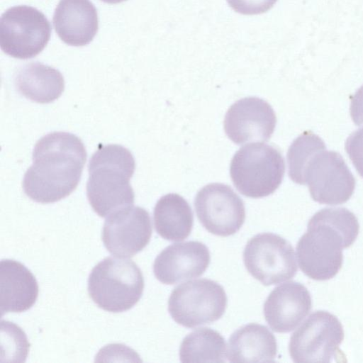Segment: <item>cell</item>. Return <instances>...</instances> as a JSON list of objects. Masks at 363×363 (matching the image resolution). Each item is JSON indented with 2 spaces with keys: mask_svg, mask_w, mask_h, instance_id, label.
I'll return each instance as SVG.
<instances>
[{
  "mask_svg": "<svg viewBox=\"0 0 363 363\" xmlns=\"http://www.w3.org/2000/svg\"><path fill=\"white\" fill-rule=\"evenodd\" d=\"M325 150L322 139L310 131L299 135L287 152L289 176L295 183L305 184L304 174L308 163L318 152Z\"/></svg>",
  "mask_w": 363,
  "mask_h": 363,
  "instance_id": "obj_22",
  "label": "cell"
},
{
  "mask_svg": "<svg viewBox=\"0 0 363 363\" xmlns=\"http://www.w3.org/2000/svg\"><path fill=\"white\" fill-rule=\"evenodd\" d=\"M277 0H227L236 12L244 15H255L267 11Z\"/></svg>",
  "mask_w": 363,
  "mask_h": 363,
  "instance_id": "obj_24",
  "label": "cell"
},
{
  "mask_svg": "<svg viewBox=\"0 0 363 363\" xmlns=\"http://www.w3.org/2000/svg\"><path fill=\"white\" fill-rule=\"evenodd\" d=\"M156 232L169 241H182L190 235L194 215L188 202L177 194L162 196L155 204L153 212Z\"/></svg>",
  "mask_w": 363,
  "mask_h": 363,
  "instance_id": "obj_20",
  "label": "cell"
},
{
  "mask_svg": "<svg viewBox=\"0 0 363 363\" xmlns=\"http://www.w3.org/2000/svg\"><path fill=\"white\" fill-rule=\"evenodd\" d=\"M101 1H102L105 3H108V4H118V3L125 1L126 0H101Z\"/></svg>",
  "mask_w": 363,
  "mask_h": 363,
  "instance_id": "obj_26",
  "label": "cell"
},
{
  "mask_svg": "<svg viewBox=\"0 0 363 363\" xmlns=\"http://www.w3.org/2000/svg\"><path fill=\"white\" fill-rule=\"evenodd\" d=\"M0 301L3 315L30 309L38 296V285L32 272L21 262L2 259L0 263Z\"/></svg>",
  "mask_w": 363,
  "mask_h": 363,
  "instance_id": "obj_17",
  "label": "cell"
},
{
  "mask_svg": "<svg viewBox=\"0 0 363 363\" xmlns=\"http://www.w3.org/2000/svg\"><path fill=\"white\" fill-rule=\"evenodd\" d=\"M309 291L301 284L289 281L274 288L263 308L265 320L277 333L294 330L311 309Z\"/></svg>",
  "mask_w": 363,
  "mask_h": 363,
  "instance_id": "obj_15",
  "label": "cell"
},
{
  "mask_svg": "<svg viewBox=\"0 0 363 363\" xmlns=\"http://www.w3.org/2000/svg\"><path fill=\"white\" fill-rule=\"evenodd\" d=\"M243 262L247 272L264 286L291 279L297 272L293 247L272 233L255 235L247 242Z\"/></svg>",
  "mask_w": 363,
  "mask_h": 363,
  "instance_id": "obj_8",
  "label": "cell"
},
{
  "mask_svg": "<svg viewBox=\"0 0 363 363\" xmlns=\"http://www.w3.org/2000/svg\"><path fill=\"white\" fill-rule=\"evenodd\" d=\"M51 31L49 21L41 11L30 6H15L1 16L0 47L12 57L30 59L45 48Z\"/></svg>",
  "mask_w": 363,
  "mask_h": 363,
  "instance_id": "obj_7",
  "label": "cell"
},
{
  "mask_svg": "<svg viewBox=\"0 0 363 363\" xmlns=\"http://www.w3.org/2000/svg\"><path fill=\"white\" fill-rule=\"evenodd\" d=\"M179 358L182 362H225L227 358L225 339L211 328H198L183 339Z\"/></svg>",
  "mask_w": 363,
  "mask_h": 363,
  "instance_id": "obj_21",
  "label": "cell"
},
{
  "mask_svg": "<svg viewBox=\"0 0 363 363\" xmlns=\"http://www.w3.org/2000/svg\"><path fill=\"white\" fill-rule=\"evenodd\" d=\"M223 287L208 279L189 281L176 286L168 300V311L178 324L194 328L220 319L227 306Z\"/></svg>",
  "mask_w": 363,
  "mask_h": 363,
  "instance_id": "obj_6",
  "label": "cell"
},
{
  "mask_svg": "<svg viewBox=\"0 0 363 363\" xmlns=\"http://www.w3.org/2000/svg\"><path fill=\"white\" fill-rule=\"evenodd\" d=\"M350 115L357 125L363 124V85L352 97Z\"/></svg>",
  "mask_w": 363,
  "mask_h": 363,
  "instance_id": "obj_25",
  "label": "cell"
},
{
  "mask_svg": "<svg viewBox=\"0 0 363 363\" xmlns=\"http://www.w3.org/2000/svg\"><path fill=\"white\" fill-rule=\"evenodd\" d=\"M86 160L85 147L75 135L53 132L44 135L36 143L33 164L24 174V193L41 203L67 197L77 188Z\"/></svg>",
  "mask_w": 363,
  "mask_h": 363,
  "instance_id": "obj_1",
  "label": "cell"
},
{
  "mask_svg": "<svg viewBox=\"0 0 363 363\" xmlns=\"http://www.w3.org/2000/svg\"><path fill=\"white\" fill-rule=\"evenodd\" d=\"M194 206L201 225L216 235H233L245 222L242 200L223 184L213 183L203 186L195 197Z\"/></svg>",
  "mask_w": 363,
  "mask_h": 363,
  "instance_id": "obj_11",
  "label": "cell"
},
{
  "mask_svg": "<svg viewBox=\"0 0 363 363\" xmlns=\"http://www.w3.org/2000/svg\"><path fill=\"white\" fill-rule=\"evenodd\" d=\"M344 339L336 316L324 311L311 313L290 337L289 351L295 362H330L337 357Z\"/></svg>",
  "mask_w": 363,
  "mask_h": 363,
  "instance_id": "obj_9",
  "label": "cell"
},
{
  "mask_svg": "<svg viewBox=\"0 0 363 363\" xmlns=\"http://www.w3.org/2000/svg\"><path fill=\"white\" fill-rule=\"evenodd\" d=\"M345 150L357 172L363 177V127L347 138Z\"/></svg>",
  "mask_w": 363,
  "mask_h": 363,
  "instance_id": "obj_23",
  "label": "cell"
},
{
  "mask_svg": "<svg viewBox=\"0 0 363 363\" xmlns=\"http://www.w3.org/2000/svg\"><path fill=\"white\" fill-rule=\"evenodd\" d=\"M149 213L139 206L120 208L106 219L101 238L107 250L118 257H130L143 250L152 235Z\"/></svg>",
  "mask_w": 363,
  "mask_h": 363,
  "instance_id": "obj_12",
  "label": "cell"
},
{
  "mask_svg": "<svg viewBox=\"0 0 363 363\" xmlns=\"http://www.w3.org/2000/svg\"><path fill=\"white\" fill-rule=\"evenodd\" d=\"M359 229L357 217L345 208H326L315 213L296 245L301 271L318 281L334 277L342 264V249L354 243Z\"/></svg>",
  "mask_w": 363,
  "mask_h": 363,
  "instance_id": "obj_2",
  "label": "cell"
},
{
  "mask_svg": "<svg viewBox=\"0 0 363 363\" xmlns=\"http://www.w3.org/2000/svg\"><path fill=\"white\" fill-rule=\"evenodd\" d=\"M144 279L141 270L132 260L108 257L91 270L88 292L101 308L113 313L128 311L142 296Z\"/></svg>",
  "mask_w": 363,
  "mask_h": 363,
  "instance_id": "obj_4",
  "label": "cell"
},
{
  "mask_svg": "<svg viewBox=\"0 0 363 363\" xmlns=\"http://www.w3.org/2000/svg\"><path fill=\"white\" fill-rule=\"evenodd\" d=\"M14 82L23 96L40 104L54 101L65 89V79L60 72L38 62L21 67L16 74Z\"/></svg>",
  "mask_w": 363,
  "mask_h": 363,
  "instance_id": "obj_19",
  "label": "cell"
},
{
  "mask_svg": "<svg viewBox=\"0 0 363 363\" xmlns=\"http://www.w3.org/2000/svg\"><path fill=\"white\" fill-rule=\"evenodd\" d=\"M58 37L67 45L84 46L99 28L96 9L90 0H60L53 16Z\"/></svg>",
  "mask_w": 363,
  "mask_h": 363,
  "instance_id": "obj_16",
  "label": "cell"
},
{
  "mask_svg": "<svg viewBox=\"0 0 363 363\" xmlns=\"http://www.w3.org/2000/svg\"><path fill=\"white\" fill-rule=\"evenodd\" d=\"M211 261L208 248L198 241L172 244L155 258L153 272L160 282L176 284L202 275Z\"/></svg>",
  "mask_w": 363,
  "mask_h": 363,
  "instance_id": "obj_14",
  "label": "cell"
},
{
  "mask_svg": "<svg viewBox=\"0 0 363 363\" xmlns=\"http://www.w3.org/2000/svg\"><path fill=\"white\" fill-rule=\"evenodd\" d=\"M135 168L132 153L120 145L100 146L88 165L86 195L94 211L106 217L132 206L135 194L130 184Z\"/></svg>",
  "mask_w": 363,
  "mask_h": 363,
  "instance_id": "obj_3",
  "label": "cell"
},
{
  "mask_svg": "<svg viewBox=\"0 0 363 363\" xmlns=\"http://www.w3.org/2000/svg\"><path fill=\"white\" fill-rule=\"evenodd\" d=\"M277 118L272 106L257 97L237 101L228 110L224 129L228 137L238 145L265 142L272 136Z\"/></svg>",
  "mask_w": 363,
  "mask_h": 363,
  "instance_id": "obj_13",
  "label": "cell"
},
{
  "mask_svg": "<svg viewBox=\"0 0 363 363\" xmlns=\"http://www.w3.org/2000/svg\"><path fill=\"white\" fill-rule=\"evenodd\" d=\"M285 172L281 154L274 147L256 142L241 147L233 156L230 174L242 195L258 199L273 194Z\"/></svg>",
  "mask_w": 363,
  "mask_h": 363,
  "instance_id": "obj_5",
  "label": "cell"
},
{
  "mask_svg": "<svg viewBox=\"0 0 363 363\" xmlns=\"http://www.w3.org/2000/svg\"><path fill=\"white\" fill-rule=\"evenodd\" d=\"M277 340L267 327L249 323L236 330L230 337L227 357L230 362H274Z\"/></svg>",
  "mask_w": 363,
  "mask_h": 363,
  "instance_id": "obj_18",
  "label": "cell"
},
{
  "mask_svg": "<svg viewBox=\"0 0 363 363\" xmlns=\"http://www.w3.org/2000/svg\"><path fill=\"white\" fill-rule=\"evenodd\" d=\"M304 179L312 199L327 205L348 201L356 184L342 156L325 150L317 152L308 163Z\"/></svg>",
  "mask_w": 363,
  "mask_h": 363,
  "instance_id": "obj_10",
  "label": "cell"
}]
</instances>
